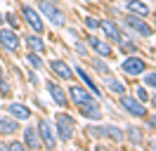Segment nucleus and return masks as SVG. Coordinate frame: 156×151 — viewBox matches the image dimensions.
Here are the masks:
<instances>
[{
    "label": "nucleus",
    "mask_w": 156,
    "mask_h": 151,
    "mask_svg": "<svg viewBox=\"0 0 156 151\" xmlns=\"http://www.w3.org/2000/svg\"><path fill=\"white\" fill-rule=\"evenodd\" d=\"M107 87L116 94H126V85L121 83V80H116V78H111V76H107Z\"/></svg>",
    "instance_id": "nucleus-22"
},
{
    "label": "nucleus",
    "mask_w": 156,
    "mask_h": 151,
    "mask_svg": "<svg viewBox=\"0 0 156 151\" xmlns=\"http://www.w3.org/2000/svg\"><path fill=\"white\" fill-rule=\"evenodd\" d=\"M92 68L99 71L102 76H109V66L104 64V59H102V57H95V59H92Z\"/></svg>",
    "instance_id": "nucleus-24"
},
{
    "label": "nucleus",
    "mask_w": 156,
    "mask_h": 151,
    "mask_svg": "<svg viewBox=\"0 0 156 151\" xmlns=\"http://www.w3.org/2000/svg\"><path fill=\"white\" fill-rule=\"evenodd\" d=\"M76 130V121L69 116V113H57V137L62 142H71Z\"/></svg>",
    "instance_id": "nucleus-3"
},
{
    "label": "nucleus",
    "mask_w": 156,
    "mask_h": 151,
    "mask_svg": "<svg viewBox=\"0 0 156 151\" xmlns=\"http://www.w3.org/2000/svg\"><path fill=\"white\" fill-rule=\"evenodd\" d=\"M135 92H137V99H140V102H147V99H149V92H147V87H137Z\"/></svg>",
    "instance_id": "nucleus-28"
},
{
    "label": "nucleus",
    "mask_w": 156,
    "mask_h": 151,
    "mask_svg": "<svg viewBox=\"0 0 156 151\" xmlns=\"http://www.w3.org/2000/svg\"><path fill=\"white\" fill-rule=\"evenodd\" d=\"M45 87H48L50 97H52V99H55V102H57L59 106H62V109H64V106L69 104V99H66V92H64V90H62V87H59V85L55 83V80H48V83H45Z\"/></svg>",
    "instance_id": "nucleus-13"
},
{
    "label": "nucleus",
    "mask_w": 156,
    "mask_h": 151,
    "mask_svg": "<svg viewBox=\"0 0 156 151\" xmlns=\"http://www.w3.org/2000/svg\"><path fill=\"white\" fill-rule=\"evenodd\" d=\"M69 97H71V102L76 104V106L92 102V92H90V90H85L83 85H71V87H69Z\"/></svg>",
    "instance_id": "nucleus-9"
},
{
    "label": "nucleus",
    "mask_w": 156,
    "mask_h": 151,
    "mask_svg": "<svg viewBox=\"0 0 156 151\" xmlns=\"http://www.w3.org/2000/svg\"><path fill=\"white\" fill-rule=\"evenodd\" d=\"M85 26H88V28H99V19H95V17H85Z\"/></svg>",
    "instance_id": "nucleus-30"
},
{
    "label": "nucleus",
    "mask_w": 156,
    "mask_h": 151,
    "mask_svg": "<svg viewBox=\"0 0 156 151\" xmlns=\"http://www.w3.org/2000/svg\"><path fill=\"white\" fill-rule=\"evenodd\" d=\"M123 24H126L128 28H133L135 33H140L142 38L154 36V28L149 26V24H147V21H144L142 17H133V14H130V17H126V19H123Z\"/></svg>",
    "instance_id": "nucleus-6"
},
{
    "label": "nucleus",
    "mask_w": 156,
    "mask_h": 151,
    "mask_svg": "<svg viewBox=\"0 0 156 151\" xmlns=\"http://www.w3.org/2000/svg\"><path fill=\"white\" fill-rule=\"evenodd\" d=\"M19 132V123L17 118H10V116H0V135H5V137H12V135H17Z\"/></svg>",
    "instance_id": "nucleus-15"
},
{
    "label": "nucleus",
    "mask_w": 156,
    "mask_h": 151,
    "mask_svg": "<svg viewBox=\"0 0 156 151\" xmlns=\"http://www.w3.org/2000/svg\"><path fill=\"white\" fill-rule=\"evenodd\" d=\"M85 2H92V0H85Z\"/></svg>",
    "instance_id": "nucleus-37"
},
{
    "label": "nucleus",
    "mask_w": 156,
    "mask_h": 151,
    "mask_svg": "<svg viewBox=\"0 0 156 151\" xmlns=\"http://www.w3.org/2000/svg\"><path fill=\"white\" fill-rule=\"evenodd\" d=\"M26 59H29V64L33 66L36 71H40V68H43V59H40L36 52H29V54H26Z\"/></svg>",
    "instance_id": "nucleus-25"
},
{
    "label": "nucleus",
    "mask_w": 156,
    "mask_h": 151,
    "mask_svg": "<svg viewBox=\"0 0 156 151\" xmlns=\"http://www.w3.org/2000/svg\"><path fill=\"white\" fill-rule=\"evenodd\" d=\"M126 7L130 14H135V17H149V7H147L144 2H140V0H126Z\"/></svg>",
    "instance_id": "nucleus-19"
},
{
    "label": "nucleus",
    "mask_w": 156,
    "mask_h": 151,
    "mask_svg": "<svg viewBox=\"0 0 156 151\" xmlns=\"http://www.w3.org/2000/svg\"><path fill=\"white\" fill-rule=\"evenodd\" d=\"M0 45L7 47L10 52H17L19 50V36L10 28H0Z\"/></svg>",
    "instance_id": "nucleus-11"
},
{
    "label": "nucleus",
    "mask_w": 156,
    "mask_h": 151,
    "mask_svg": "<svg viewBox=\"0 0 156 151\" xmlns=\"http://www.w3.org/2000/svg\"><path fill=\"white\" fill-rule=\"evenodd\" d=\"M38 135H40V139H43V144H45L48 149H55V146H57V130L52 128V123H50L48 118H43V121L38 123Z\"/></svg>",
    "instance_id": "nucleus-4"
},
{
    "label": "nucleus",
    "mask_w": 156,
    "mask_h": 151,
    "mask_svg": "<svg viewBox=\"0 0 156 151\" xmlns=\"http://www.w3.org/2000/svg\"><path fill=\"white\" fill-rule=\"evenodd\" d=\"M24 144H26V149H40L43 139L38 135V128H26L24 130Z\"/></svg>",
    "instance_id": "nucleus-16"
},
{
    "label": "nucleus",
    "mask_w": 156,
    "mask_h": 151,
    "mask_svg": "<svg viewBox=\"0 0 156 151\" xmlns=\"http://www.w3.org/2000/svg\"><path fill=\"white\" fill-rule=\"evenodd\" d=\"M76 50L80 52V54H88V50H85V45H83V43H78V40H76Z\"/></svg>",
    "instance_id": "nucleus-32"
},
{
    "label": "nucleus",
    "mask_w": 156,
    "mask_h": 151,
    "mask_svg": "<svg viewBox=\"0 0 156 151\" xmlns=\"http://www.w3.org/2000/svg\"><path fill=\"white\" fill-rule=\"evenodd\" d=\"M126 130H128V139L133 142V144H142V132H140V128L130 125V128H126Z\"/></svg>",
    "instance_id": "nucleus-23"
},
{
    "label": "nucleus",
    "mask_w": 156,
    "mask_h": 151,
    "mask_svg": "<svg viewBox=\"0 0 156 151\" xmlns=\"http://www.w3.org/2000/svg\"><path fill=\"white\" fill-rule=\"evenodd\" d=\"M76 73L80 76L83 80H85V85L90 87V92H92V97H97V99H102V92H99V87L95 85V80L90 78V73H85V71H83V68H78V66H76Z\"/></svg>",
    "instance_id": "nucleus-21"
},
{
    "label": "nucleus",
    "mask_w": 156,
    "mask_h": 151,
    "mask_svg": "<svg viewBox=\"0 0 156 151\" xmlns=\"http://www.w3.org/2000/svg\"><path fill=\"white\" fill-rule=\"evenodd\" d=\"M149 125H151V128H154V130H156V113H154V116H151V118H149Z\"/></svg>",
    "instance_id": "nucleus-33"
},
{
    "label": "nucleus",
    "mask_w": 156,
    "mask_h": 151,
    "mask_svg": "<svg viewBox=\"0 0 156 151\" xmlns=\"http://www.w3.org/2000/svg\"><path fill=\"white\" fill-rule=\"evenodd\" d=\"M142 76H144V83L149 85V87H154V90H156V71H154V73H147V71H144Z\"/></svg>",
    "instance_id": "nucleus-26"
},
{
    "label": "nucleus",
    "mask_w": 156,
    "mask_h": 151,
    "mask_svg": "<svg viewBox=\"0 0 156 151\" xmlns=\"http://www.w3.org/2000/svg\"><path fill=\"white\" fill-rule=\"evenodd\" d=\"M121 106L126 109L130 116H135V118H144L147 116V109L144 104L140 102V99H135V97H128V94H121Z\"/></svg>",
    "instance_id": "nucleus-5"
},
{
    "label": "nucleus",
    "mask_w": 156,
    "mask_h": 151,
    "mask_svg": "<svg viewBox=\"0 0 156 151\" xmlns=\"http://www.w3.org/2000/svg\"><path fill=\"white\" fill-rule=\"evenodd\" d=\"M24 40H26V47H29L31 52H36V54H43V52H45V43H43V38H40V36L29 33Z\"/></svg>",
    "instance_id": "nucleus-20"
},
{
    "label": "nucleus",
    "mask_w": 156,
    "mask_h": 151,
    "mask_svg": "<svg viewBox=\"0 0 156 151\" xmlns=\"http://www.w3.org/2000/svg\"><path fill=\"white\" fill-rule=\"evenodd\" d=\"M123 71H126L128 76H133V78H135V76H142L147 71V61L133 54V57H128V59H123Z\"/></svg>",
    "instance_id": "nucleus-7"
},
{
    "label": "nucleus",
    "mask_w": 156,
    "mask_h": 151,
    "mask_svg": "<svg viewBox=\"0 0 156 151\" xmlns=\"http://www.w3.org/2000/svg\"><path fill=\"white\" fill-rule=\"evenodd\" d=\"M21 14H24L26 24H29L36 33H43V19H40V12H38V9L29 7V5H21Z\"/></svg>",
    "instance_id": "nucleus-8"
},
{
    "label": "nucleus",
    "mask_w": 156,
    "mask_h": 151,
    "mask_svg": "<svg viewBox=\"0 0 156 151\" xmlns=\"http://www.w3.org/2000/svg\"><path fill=\"white\" fill-rule=\"evenodd\" d=\"M21 149H26L24 142H12V144H7V151H21Z\"/></svg>",
    "instance_id": "nucleus-29"
},
{
    "label": "nucleus",
    "mask_w": 156,
    "mask_h": 151,
    "mask_svg": "<svg viewBox=\"0 0 156 151\" xmlns=\"http://www.w3.org/2000/svg\"><path fill=\"white\" fill-rule=\"evenodd\" d=\"M5 21H7L12 28H17V26H19V21H17V17H14V14H5Z\"/></svg>",
    "instance_id": "nucleus-31"
},
{
    "label": "nucleus",
    "mask_w": 156,
    "mask_h": 151,
    "mask_svg": "<svg viewBox=\"0 0 156 151\" xmlns=\"http://www.w3.org/2000/svg\"><path fill=\"white\" fill-rule=\"evenodd\" d=\"M78 111H80V116H85V118H90V121H99V118H102V111H99V106L95 102L80 104Z\"/></svg>",
    "instance_id": "nucleus-18"
},
{
    "label": "nucleus",
    "mask_w": 156,
    "mask_h": 151,
    "mask_svg": "<svg viewBox=\"0 0 156 151\" xmlns=\"http://www.w3.org/2000/svg\"><path fill=\"white\" fill-rule=\"evenodd\" d=\"M38 12L45 14V17L55 24V26H66V19H64V12L52 2V0H40L38 2Z\"/></svg>",
    "instance_id": "nucleus-1"
},
{
    "label": "nucleus",
    "mask_w": 156,
    "mask_h": 151,
    "mask_svg": "<svg viewBox=\"0 0 156 151\" xmlns=\"http://www.w3.org/2000/svg\"><path fill=\"white\" fill-rule=\"evenodd\" d=\"M88 45L97 52L102 59H109V57H114V50H111V45H107L104 40H99L97 36H88Z\"/></svg>",
    "instance_id": "nucleus-12"
},
{
    "label": "nucleus",
    "mask_w": 156,
    "mask_h": 151,
    "mask_svg": "<svg viewBox=\"0 0 156 151\" xmlns=\"http://www.w3.org/2000/svg\"><path fill=\"white\" fill-rule=\"evenodd\" d=\"M2 21H5V17H2V14H0V26H2Z\"/></svg>",
    "instance_id": "nucleus-35"
},
{
    "label": "nucleus",
    "mask_w": 156,
    "mask_h": 151,
    "mask_svg": "<svg viewBox=\"0 0 156 151\" xmlns=\"http://www.w3.org/2000/svg\"><path fill=\"white\" fill-rule=\"evenodd\" d=\"M88 135L90 137H107L111 142H123V132L118 130L116 125H90L88 128Z\"/></svg>",
    "instance_id": "nucleus-2"
},
{
    "label": "nucleus",
    "mask_w": 156,
    "mask_h": 151,
    "mask_svg": "<svg viewBox=\"0 0 156 151\" xmlns=\"http://www.w3.org/2000/svg\"><path fill=\"white\" fill-rule=\"evenodd\" d=\"M99 28H102V33H104L109 40H116V43L123 40V33H121V28L116 26V21H111V19H102V21H99Z\"/></svg>",
    "instance_id": "nucleus-10"
},
{
    "label": "nucleus",
    "mask_w": 156,
    "mask_h": 151,
    "mask_svg": "<svg viewBox=\"0 0 156 151\" xmlns=\"http://www.w3.org/2000/svg\"><path fill=\"white\" fill-rule=\"evenodd\" d=\"M151 102H154V104H156V94H154V97H151Z\"/></svg>",
    "instance_id": "nucleus-36"
},
{
    "label": "nucleus",
    "mask_w": 156,
    "mask_h": 151,
    "mask_svg": "<svg viewBox=\"0 0 156 151\" xmlns=\"http://www.w3.org/2000/svg\"><path fill=\"white\" fill-rule=\"evenodd\" d=\"M50 68H52V71H55L62 80H71V78H73V71L69 68V64L59 61V59H52V61H50Z\"/></svg>",
    "instance_id": "nucleus-17"
},
{
    "label": "nucleus",
    "mask_w": 156,
    "mask_h": 151,
    "mask_svg": "<svg viewBox=\"0 0 156 151\" xmlns=\"http://www.w3.org/2000/svg\"><path fill=\"white\" fill-rule=\"evenodd\" d=\"M7 111H10V116L17 118V121H29L31 118V109L26 104H21V102H12L10 106H7Z\"/></svg>",
    "instance_id": "nucleus-14"
},
{
    "label": "nucleus",
    "mask_w": 156,
    "mask_h": 151,
    "mask_svg": "<svg viewBox=\"0 0 156 151\" xmlns=\"http://www.w3.org/2000/svg\"><path fill=\"white\" fill-rule=\"evenodd\" d=\"M0 94H2V97H10V94H12L10 85L5 83V78H2V76H0Z\"/></svg>",
    "instance_id": "nucleus-27"
},
{
    "label": "nucleus",
    "mask_w": 156,
    "mask_h": 151,
    "mask_svg": "<svg viewBox=\"0 0 156 151\" xmlns=\"http://www.w3.org/2000/svg\"><path fill=\"white\" fill-rule=\"evenodd\" d=\"M0 151H7V144H5L2 139H0Z\"/></svg>",
    "instance_id": "nucleus-34"
}]
</instances>
